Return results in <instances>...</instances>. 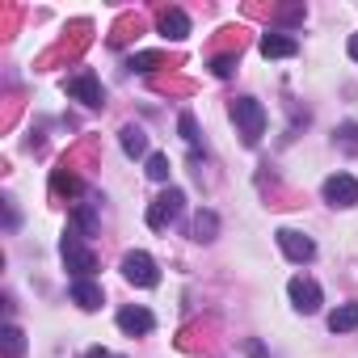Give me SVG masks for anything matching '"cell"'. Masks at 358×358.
<instances>
[{"label": "cell", "mask_w": 358, "mask_h": 358, "mask_svg": "<svg viewBox=\"0 0 358 358\" xmlns=\"http://www.w3.org/2000/svg\"><path fill=\"white\" fill-rule=\"evenodd\" d=\"M232 122H236L241 139L253 148V143L266 135V106H262L257 97H236V101H232Z\"/></svg>", "instance_id": "1"}, {"label": "cell", "mask_w": 358, "mask_h": 358, "mask_svg": "<svg viewBox=\"0 0 358 358\" xmlns=\"http://www.w3.org/2000/svg\"><path fill=\"white\" fill-rule=\"evenodd\" d=\"M59 253H64V266H68V274H72V282L76 278H89L93 270H97V253L80 241V232H64V241H59Z\"/></svg>", "instance_id": "2"}, {"label": "cell", "mask_w": 358, "mask_h": 358, "mask_svg": "<svg viewBox=\"0 0 358 358\" xmlns=\"http://www.w3.org/2000/svg\"><path fill=\"white\" fill-rule=\"evenodd\" d=\"M182 211H186V194L177 190V186H169V190H160V194L152 199V207H148V228L160 232V228H169Z\"/></svg>", "instance_id": "3"}, {"label": "cell", "mask_w": 358, "mask_h": 358, "mask_svg": "<svg viewBox=\"0 0 358 358\" xmlns=\"http://www.w3.org/2000/svg\"><path fill=\"white\" fill-rule=\"evenodd\" d=\"M118 270H122V278H127L131 287H143V291H152V287L160 282V270H156V262H152L143 249H131Z\"/></svg>", "instance_id": "4"}, {"label": "cell", "mask_w": 358, "mask_h": 358, "mask_svg": "<svg viewBox=\"0 0 358 358\" xmlns=\"http://www.w3.org/2000/svg\"><path fill=\"white\" fill-rule=\"evenodd\" d=\"M320 194L329 207H358V177L354 173H329Z\"/></svg>", "instance_id": "5"}, {"label": "cell", "mask_w": 358, "mask_h": 358, "mask_svg": "<svg viewBox=\"0 0 358 358\" xmlns=\"http://www.w3.org/2000/svg\"><path fill=\"white\" fill-rule=\"evenodd\" d=\"M287 295H291L295 312H303V316L320 312V303H324V295H320V282H316V278H308V274H295V278L287 282Z\"/></svg>", "instance_id": "6"}, {"label": "cell", "mask_w": 358, "mask_h": 358, "mask_svg": "<svg viewBox=\"0 0 358 358\" xmlns=\"http://www.w3.org/2000/svg\"><path fill=\"white\" fill-rule=\"evenodd\" d=\"M68 97H72V101H80V106H89V110L106 106V89H101V80H97L93 72L72 76V80H68Z\"/></svg>", "instance_id": "7"}, {"label": "cell", "mask_w": 358, "mask_h": 358, "mask_svg": "<svg viewBox=\"0 0 358 358\" xmlns=\"http://www.w3.org/2000/svg\"><path fill=\"white\" fill-rule=\"evenodd\" d=\"M274 241H278V249L291 257V262H312L316 257V245H312V236H303V232H295V228H278L274 232Z\"/></svg>", "instance_id": "8"}, {"label": "cell", "mask_w": 358, "mask_h": 358, "mask_svg": "<svg viewBox=\"0 0 358 358\" xmlns=\"http://www.w3.org/2000/svg\"><path fill=\"white\" fill-rule=\"evenodd\" d=\"M114 320H118V329H122V333H131V337H143V333H152V329H156V316H152L148 308H135V303H131V308H118V316H114Z\"/></svg>", "instance_id": "9"}, {"label": "cell", "mask_w": 358, "mask_h": 358, "mask_svg": "<svg viewBox=\"0 0 358 358\" xmlns=\"http://www.w3.org/2000/svg\"><path fill=\"white\" fill-rule=\"evenodd\" d=\"M156 30H160L169 43H182V38H190V17H186L182 9H160V13H156Z\"/></svg>", "instance_id": "10"}, {"label": "cell", "mask_w": 358, "mask_h": 358, "mask_svg": "<svg viewBox=\"0 0 358 358\" xmlns=\"http://www.w3.org/2000/svg\"><path fill=\"white\" fill-rule=\"evenodd\" d=\"M262 55L266 59H291L295 51H299V43L291 38V34H282V30H270V34H262Z\"/></svg>", "instance_id": "11"}, {"label": "cell", "mask_w": 358, "mask_h": 358, "mask_svg": "<svg viewBox=\"0 0 358 358\" xmlns=\"http://www.w3.org/2000/svg\"><path fill=\"white\" fill-rule=\"evenodd\" d=\"M72 303H76L80 312H97V308H101V287H97L93 278H76V282H72Z\"/></svg>", "instance_id": "12"}, {"label": "cell", "mask_w": 358, "mask_h": 358, "mask_svg": "<svg viewBox=\"0 0 358 358\" xmlns=\"http://www.w3.org/2000/svg\"><path fill=\"white\" fill-rule=\"evenodd\" d=\"M118 143H122V152L135 160V156H152L148 152V135H143V127H135V122H127L122 131H118Z\"/></svg>", "instance_id": "13"}, {"label": "cell", "mask_w": 358, "mask_h": 358, "mask_svg": "<svg viewBox=\"0 0 358 358\" xmlns=\"http://www.w3.org/2000/svg\"><path fill=\"white\" fill-rule=\"evenodd\" d=\"M329 329H333V333L358 329V303H337V308L329 312Z\"/></svg>", "instance_id": "14"}, {"label": "cell", "mask_w": 358, "mask_h": 358, "mask_svg": "<svg viewBox=\"0 0 358 358\" xmlns=\"http://www.w3.org/2000/svg\"><path fill=\"white\" fill-rule=\"evenodd\" d=\"M190 232H194V241H199V245L215 241V232H220V215H215V211H199V215H194V228H190Z\"/></svg>", "instance_id": "15"}, {"label": "cell", "mask_w": 358, "mask_h": 358, "mask_svg": "<svg viewBox=\"0 0 358 358\" xmlns=\"http://www.w3.org/2000/svg\"><path fill=\"white\" fill-rule=\"evenodd\" d=\"M0 341H5V358H22V354H26V333H22L17 324H5Z\"/></svg>", "instance_id": "16"}, {"label": "cell", "mask_w": 358, "mask_h": 358, "mask_svg": "<svg viewBox=\"0 0 358 358\" xmlns=\"http://www.w3.org/2000/svg\"><path fill=\"white\" fill-rule=\"evenodd\" d=\"M51 190H55V194H80L85 186H80V177H76V173L55 169V173H51Z\"/></svg>", "instance_id": "17"}, {"label": "cell", "mask_w": 358, "mask_h": 358, "mask_svg": "<svg viewBox=\"0 0 358 358\" xmlns=\"http://www.w3.org/2000/svg\"><path fill=\"white\" fill-rule=\"evenodd\" d=\"M333 143L345 148L350 156H358V122H341V127L333 131Z\"/></svg>", "instance_id": "18"}, {"label": "cell", "mask_w": 358, "mask_h": 358, "mask_svg": "<svg viewBox=\"0 0 358 358\" xmlns=\"http://www.w3.org/2000/svg\"><path fill=\"white\" fill-rule=\"evenodd\" d=\"M177 131H182V139H186L190 148H199V139H203V135H199V118H194L190 110L177 114Z\"/></svg>", "instance_id": "19"}, {"label": "cell", "mask_w": 358, "mask_h": 358, "mask_svg": "<svg viewBox=\"0 0 358 358\" xmlns=\"http://www.w3.org/2000/svg\"><path fill=\"white\" fill-rule=\"evenodd\" d=\"M169 173H173L169 156H164V152H152V156H148V177H152V182H169Z\"/></svg>", "instance_id": "20"}, {"label": "cell", "mask_w": 358, "mask_h": 358, "mask_svg": "<svg viewBox=\"0 0 358 358\" xmlns=\"http://www.w3.org/2000/svg\"><path fill=\"white\" fill-rule=\"evenodd\" d=\"M236 64H241L236 55H215V59H211V72H215L220 80H228V76L236 72Z\"/></svg>", "instance_id": "21"}, {"label": "cell", "mask_w": 358, "mask_h": 358, "mask_svg": "<svg viewBox=\"0 0 358 358\" xmlns=\"http://www.w3.org/2000/svg\"><path fill=\"white\" fill-rule=\"evenodd\" d=\"M152 68H160V55H152V51L131 55V72H152Z\"/></svg>", "instance_id": "22"}, {"label": "cell", "mask_w": 358, "mask_h": 358, "mask_svg": "<svg viewBox=\"0 0 358 358\" xmlns=\"http://www.w3.org/2000/svg\"><path fill=\"white\" fill-rule=\"evenodd\" d=\"M76 228H85V232H93V228H97V215H93L89 207H76Z\"/></svg>", "instance_id": "23"}, {"label": "cell", "mask_w": 358, "mask_h": 358, "mask_svg": "<svg viewBox=\"0 0 358 358\" xmlns=\"http://www.w3.org/2000/svg\"><path fill=\"white\" fill-rule=\"evenodd\" d=\"M345 51H350V59H358V34L350 38V47H345Z\"/></svg>", "instance_id": "24"}]
</instances>
